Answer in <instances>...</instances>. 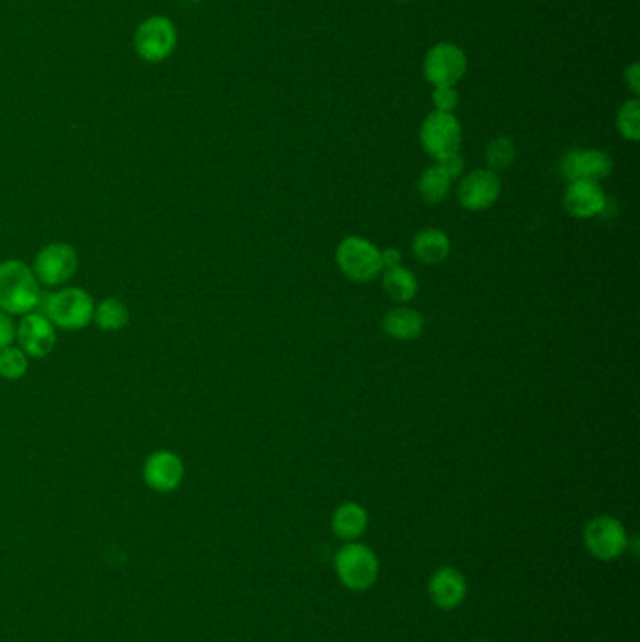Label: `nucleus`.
<instances>
[{
	"label": "nucleus",
	"mask_w": 640,
	"mask_h": 642,
	"mask_svg": "<svg viewBox=\"0 0 640 642\" xmlns=\"http://www.w3.org/2000/svg\"><path fill=\"white\" fill-rule=\"evenodd\" d=\"M40 282L25 261L0 263V310L8 316H25L36 310L40 301Z\"/></svg>",
	"instance_id": "obj_1"
},
{
	"label": "nucleus",
	"mask_w": 640,
	"mask_h": 642,
	"mask_svg": "<svg viewBox=\"0 0 640 642\" xmlns=\"http://www.w3.org/2000/svg\"><path fill=\"white\" fill-rule=\"evenodd\" d=\"M94 301L91 295L81 288H64L55 293L40 295V301L34 312L46 316L55 327L64 331L85 329L94 316Z\"/></svg>",
	"instance_id": "obj_2"
},
{
	"label": "nucleus",
	"mask_w": 640,
	"mask_h": 642,
	"mask_svg": "<svg viewBox=\"0 0 640 642\" xmlns=\"http://www.w3.org/2000/svg\"><path fill=\"white\" fill-rule=\"evenodd\" d=\"M336 577L351 592L370 590L380 577V558L368 545L350 541L335 554Z\"/></svg>",
	"instance_id": "obj_3"
},
{
	"label": "nucleus",
	"mask_w": 640,
	"mask_h": 642,
	"mask_svg": "<svg viewBox=\"0 0 640 642\" xmlns=\"http://www.w3.org/2000/svg\"><path fill=\"white\" fill-rule=\"evenodd\" d=\"M336 265L351 282L365 284L383 271L381 250L363 237H348L336 248Z\"/></svg>",
	"instance_id": "obj_4"
},
{
	"label": "nucleus",
	"mask_w": 640,
	"mask_h": 642,
	"mask_svg": "<svg viewBox=\"0 0 640 642\" xmlns=\"http://www.w3.org/2000/svg\"><path fill=\"white\" fill-rule=\"evenodd\" d=\"M584 547L597 560L612 562L629 549V534L620 520L601 515L586 524Z\"/></svg>",
	"instance_id": "obj_5"
},
{
	"label": "nucleus",
	"mask_w": 640,
	"mask_h": 642,
	"mask_svg": "<svg viewBox=\"0 0 640 642\" xmlns=\"http://www.w3.org/2000/svg\"><path fill=\"white\" fill-rule=\"evenodd\" d=\"M421 145L434 160H442L449 154L458 153L462 130L453 113L434 111L421 126Z\"/></svg>",
	"instance_id": "obj_6"
},
{
	"label": "nucleus",
	"mask_w": 640,
	"mask_h": 642,
	"mask_svg": "<svg viewBox=\"0 0 640 642\" xmlns=\"http://www.w3.org/2000/svg\"><path fill=\"white\" fill-rule=\"evenodd\" d=\"M134 46L143 61H166L177 46V29L168 17H149L139 25Z\"/></svg>",
	"instance_id": "obj_7"
},
{
	"label": "nucleus",
	"mask_w": 640,
	"mask_h": 642,
	"mask_svg": "<svg viewBox=\"0 0 640 642\" xmlns=\"http://www.w3.org/2000/svg\"><path fill=\"white\" fill-rule=\"evenodd\" d=\"M79 267L76 248L68 243L44 246L34 260V275L44 286H61L76 275Z\"/></svg>",
	"instance_id": "obj_8"
},
{
	"label": "nucleus",
	"mask_w": 640,
	"mask_h": 642,
	"mask_svg": "<svg viewBox=\"0 0 640 642\" xmlns=\"http://www.w3.org/2000/svg\"><path fill=\"white\" fill-rule=\"evenodd\" d=\"M466 68V53L455 44H436L425 59V77L434 87H455Z\"/></svg>",
	"instance_id": "obj_9"
},
{
	"label": "nucleus",
	"mask_w": 640,
	"mask_h": 642,
	"mask_svg": "<svg viewBox=\"0 0 640 642\" xmlns=\"http://www.w3.org/2000/svg\"><path fill=\"white\" fill-rule=\"evenodd\" d=\"M502 192L500 177L490 169H475L458 184V203L468 211H485L492 207Z\"/></svg>",
	"instance_id": "obj_10"
},
{
	"label": "nucleus",
	"mask_w": 640,
	"mask_h": 642,
	"mask_svg": "<svg viewBox=\"0 0 640 642\" xmlns=\"http://www.w3.org/2000/svg\"><path fill=\"white\" fill-rule=\"evenodd\" d=\"M16 340L19 348L32 359H42L53 352L57 344L55 325L46 316L31 312L25 314L16 329Z\"/></svg>",
	"instance_id": "obj_11"
},
{
	"label": "nucleus",
	"mask_w": 640,
	"mask_h": 642,
	"mask_svg": "<svg viewBox=\"0 0 640 642\" xmlns=\"http://www.w3.org/2000/svg\"><path fill=\"white\" fill-rule=\"evenodd\" d=\"M560 171L569 183L601 181L612 171V158L597 149H573L560 162Z\"/></svg>",
	"instance_id": "obj_12"
},
{
	"label": "nucleus",
	"mask_w": 640,
	"mask_h": 642,
	"mask_svg": "<svg viewBox=\"0 0 640 642\" xmlns=\"http://www.w3.org/2000/svg\"><path fill=\"white\" fill-rule=\"evenodd\" d=\"M143 479L149 489L156 492H173L179 489L184 479V464L173 451H156L143 464Z\"/></svg>",
	"instance_id": "obj_13"
},
{
	"label": "nucleus",
	"mask_w": 640,
	"mask_h": 642,
	"mask_svg": "<svg viewBox=\"0 0 640 642\" xmlns=\"http://www.w3.org/2000/svg\"><path fill=\"white\" fill-rule=\"evenodd\" d=\"M428 596L442 611H453L464 603L468 596L466 577L451 566L438 567L428 579Z\"/></svg>",
	"instance_id": "obj_14"
},
{
	"label": "nucleus",
	"mask_w": 640,
	"mask_h": 642,
	"mask_svg": "<svg viewBox=\"0 0 640 642\" xmlns=\"http://www.w3.org/2000/svg\"><path fill=\"white\" fill-rule=\"evenodd\" d=\"M564 207L575 218H594L605 213L609 199L597 181H573L565 188Z\"/></svg>",
	"instance_id": "obj_15"
},
{
	"label": "nucleus",
	"mask_w": 640,
	"mask_h": 642,
	"mask_svg": "<svg viewBox=\"0 0 640 642\" xmlns=\"http://www.w3.org/2000/svg\"><path fill=\"white\" fill-rule=\"evenodd\" d=\"M385 333L395 340L410 342L417 340L425 331V320L421 312L408 306H395L383 318Z\"/></svg>",
	"instance_id": "obj_16"
},
{
	"label": "nucleus",
	"mask_w": 640,
	"mask_h": 642,
	"mask_svg": "<svg viewBox=\"0 0 640 642\" xmlns=\"http://www.w3.org/2000/svg\"><path fill=\"white\" fill-rule=\"evenodd\" d=\"M331 526H333V532L338 539H342L346 543L355 541L365 534L366 528H368V511L363 505L355 504V502L338 505L333 513Z\"/></svg>",
	"instance_id": "obj_17"
},
{
	"label": "nucleus",
	"mask_w": 640,
	"mask_h": 642,
	"mask_svg": "<svg viewBox=\"0 0 640 642\" xmlns=\"http://www.w3.org/2000/svg\"><path fill=\"white\" fill-rule=\"evenodd\" d=\"M413 252L419 260L427 265H438L447 260L451 252V241L442 230L428 228L419 231L413 239Z\"/></svg>",
	"instance_id": "obj_18"
},
{
	"label": "nucleus",
	"mask_w": 640,
	"mask_h": 642,
	"mask_svg": "<svg viewBox=\"0 0 640 642\" xmlns=\"http://www.w3.org/2000/svg\"><path fill=\"white\" fill-rule=\"evenodd\" d=\"M383 290L389 295V299H393L398 305L402 303H410L413 297L417 295V278L413 275L410 269L406 267H395V269H387L381 278Z\"/></svg>",
	"instance_id": "obj_19"
},
{
	"label": "nucleus",
	"mask_w": 640,
	"mask_h": 642,
	"mask_svg": "<svg viewBox=\"0 0 640 642\" xmlns=\"http://www.w3.org/2000/svg\"><path fill=\"white\" fill-rule=\"evenodd\" d=\"M453 179L438 164L425 169L419 177V194L428 205H438L447 198Z\"/></svg>",
	"instance_id": "obj_20"
},
{
	"label": "nucleus",
	"mask_w": 640,
	"mask_h": 642,
	"mask_svg": "<svg viewBox=\"0 0 640 642\" xmlns=\"http://www.w3.org/2000/svg\"><path fill=\"white\" fill-rule=\"evenodd\" d=\"M92 321L102 329V331H121L128 321H130V312L128 306L124 305L119 299H104L100 305L94 306V316Z\"/></svg>",
	"instance_id": "obj_21"
},
{
	"label": "nucleus",
	"mask_w": 640,
	"mask_h": 642,
	"mask_svg": "<svg viewBox=\"0 0 640 642\" xmlns=\"http://www.w3.org/2000/svg\"><path fill=\"white\" fill-rule=\"evenodd\" d=\"M29 370V355L19 346L0 350V376L6 380H21Z\"/></svg>",
	"instance_id": "obj_22"
},
{
	"label": "nucleus",
	"mask_w": 640,
	"mask_h": 642,
	"mask_svg": "<svg viewBox=\"0 0 640 642\" xmlns=\"http://www.w3.org/2000/svg\"><path fill=\"white\" fill-rule=\"evenodd\" d=\"M515 154H517V149H515V143L511 139L496 138L494 141H490L487 145V151H485L488 169L498 173V171L509 168L513 164V160H515Z\"/></svg>",
	"instance_id": "obj_23"
},
{
	"label": "nucleus",
	"mask_w": 640,
	"mask_h": 642,
	"mask_svg": "<svg viewBox=\"0 0 640 642\" xmlns=\"http://www.w3.org/2000/svg\"><path fill=\"white\" fill-rule=\"evenodd\" d=\"M618 132L629 141H639L640 138V106L639 100H629L620 107L616 117Z\"/></svg>",
	"instance_id": "obj_24"
},
{
	"label": "nucleus",
	"mask_w": 640,
	"mask_h": 642,
	"mask_svg": "<svg viewBox=\"0 0 640 642\" xmlns=\"http://www.w3.org/2000/svg\"><path fill=\"white\" fill-rule=\"evenodd\" d=\"M432 100H434L436 111L453 113L458 104V92L455 91V87H434Z\"/></svg>",
	"instance_id": "obj_25"
},
{
	"label": "nucleus",
	"mask_w": 640,
	"mask_h": 642,
	"mask_svg": "<svg viewBox=\"0 0 640 642\" xmlns=\"http://www.w3.org/2000/svg\"><path fill=\"white\" fill-rule=\"evenodd\" d=\"M16 323L12 321V316L0 310V350L8 348L16 340Z\"/></svg>",
	"instance_id": "obj_26"
},
{
	"label": "nucleus",
	"mask_w": 640,
	"mask_h": 642,
	"mask_svg": "<svg viewBox=\"0 0 640 642\" xmlns=\"http://www.w3.org/2000/svg\"><path fill=\"white\" fill-rule=\"evenodd\" d=\"M436 164H438L440 168H443V171H445L453 181L458 179V177L462 175V171H464V160H462V156L458 153L449 154V156H445L442 160H436Z\"/></svg>",
	"instance_id": "obj_27"
},
{
	"label": "nucleus",
	"mask_w": 640,
	"mask_h": 642,
	"mask_svg": "<svg viewBox=\"0 0 640 642\" xmlns=\"http://www.w3.org/2000/svg\"><path fill=\"white\" fill-rule=\"evenodd\" d=\"M400 261H402V256H400V252H398L397 248H385V250L381 252V265H383V271L400 267Z\"/></svg>",
	"instance_id": "obj_28"
},
{
	"label": "nucleus",
	"mask_w": 640,
	"mask_h": 642,
	"mask_svg": "<svg viewBox=\"0 0 640 642\" xmlns=\"http://www.w3.org/2000/svg\"><path fill=\"white\" fill-rule=\"evenodd\" d=\"M625 81H627V85L631 87V91L635 92V94H639L640 66L637 62H635V64H631V66L625 70Z\"/></svg>",
	"instance_id": "obj_29"
},
{
	"label": "nucleus",
	"mask_w": 640,
	"mask_h": 642,
	"mask_svg": "<svg viewBox=\"0 0 640 642\" xmlns=\"http://www.w3.org/2000/svg\"><path fill=\"white\" fill-rule=\"evenodd\" d=\"M400 2H408V0H400Z\"/></svg>",
	"instance_id": "obj_30"
},
{
	"label": "nucleus",
	"mask_w": 640,
	"mask_h": 642,
	"mask_svg": "<svg viewBox=\"0 0 640 642\" xmlns=\"http://www.w3.org/2000/svg\"><path fill=\"white\" fill-rule=\"evenodd\" d=\"M475 642H488V641H475Z\"/></svg>",
	"instance_id": "obj_31"
}]
</instances>
